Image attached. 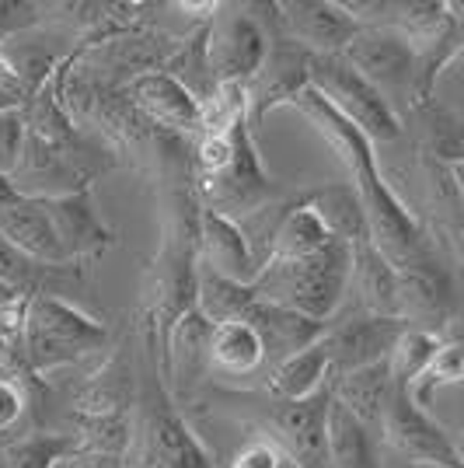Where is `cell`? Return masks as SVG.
Listing matches in <instances>:
<instances>
[{"label":"cell","instance_id":"18","mask_svg":"<svg viewBox=\"0 0 464 468\" xmlns=\"http://www.w3.org/2000/svg\"><path fill=\"white\" fill-rule=\"evenodd\" d=\"M136 360L130 356L126 346H112L105 356V364L91 371L70 399L74 416H88V420H105V416H130L136 402Z\"/></svg>","mask_w":464,"mask_h":468},{"label":"cell","instance_id":"31","mask_svg":"<svg viewBox=\"0 0 464 468\" xmlns=\"http://www.w3.org/2000/svg\"><path fill=\"white\" fill-rule=\"evenodd\" d=\"M74 458H84V451L70 430H36L0 451V468H59Z\"/></svg>","mask_w":464,"mask_h":468},{"label":"cell","instance_id":"22","mask_svg":"<svg viewBox=\"0 0 464 468\" xmlns=\"http://www.w3.org/2000/svg\"><path fill=\"white\" fill-rule=\"evenodd\" d=\"M0 238H4L7 245H15L18 252H25L28 259L53 262V266H63V262H67L46 199L21 196L18 203H11L7 210H0Z\"/></svg>","mask_w":464,"mask_h":468},{"label":"cell","instance_id":"8","mask_svg":"<svg viewBox=\"0 0 464 468\" xmlns=\"http://www.w3.org/2000/svg\"><path fill=\"white\" fill-rule=\"evenodd\" d=\"M343 57L391 101H419V57L406 32L391 25H364Z\"/></svg>","mask_w":464,"mask_h":468},{"label":"cell","instance_id":"2","mask_svg":"<svg viewBox=\"0 0 464 468\" xmlns=\"http://www.w3.org/2000/svg\"><path fill=\"white\" fill-rule=\"evenodd\" d=\"M136 402L130 416V448L122 454V468H220L185 423V416L172 399L161 371V343L154 332L140 329V356H136Z\"/></svg>","mask_w":464,"mask_h":468},{"label":"cell","instance_id":"39","mask_svg":"<svg viewBox=\"0 0 464 468\" xmlns=\"http://www.w3.org/2000/svg\"><path fill=\"white\" fill-rule=\"evenodd\" d=\"M283 462H287V451L276 448L269 437L255 433L220 468H283Z\"/></svg>","mask_w":464,"mask_h":468},{"label":"cell","instance_id":"7","mask_svg":"<svg viewBox=\"0 0 464 468\" xmlns=\"http://www.w3.org/2000/svg\"><path fill=\"white\" fill-rule=\"evenodd\" d=\"M308 74L311 88L322 91L332 109L353 122L370 144H391L402 137V119L391 109V101L346 57H311Z\"/></svg>","mask_w":464,"mask_h":468},{"label":"cell","instance_id":"29","mask_svg":"<svg viewBox=\"0 0 464 468\" xmlns=\"http://www.w3.org/2000/svg\"><path fill=\"white\" fill-rule=\"evenodd\" d=\"M332 388H335V402H343L353 416H360L367 427L381 433V420H385L391 391H395V378H391V364L387 360L374 364V367H364V371L335 378Z\"/></svg>","mask_w":464,"mask_h":468},{"label":"cell","instance_id":"30","mask_svg":"<svg viewBox=\"0 0 464 468\" xmlns=\"http://www.w3.org/2000/svg\"><path fill=\"white\" fill-rule=\"evenodd\" d=\"M335 238L332 231L322 224V217L311 210L308 203L301 199V193L293 196L290 210L283 214L279 228L272 234V245L266 262H290V259H308V255H318L325 245H332ZM262 262V266H266Z\"/></svg>","mask_w":464,"mask_h":468},{"label":"cell","instance_id":"37","mask_svg":"<svg viewBox=\"0 0 464 468\" xmlns=\"http://www.w3.org/2000/svg\"><path fill=\"white\" fill-rule=\"evenodd\" d=\"M46 7L42 4H25V0H0V49L7 46V42L21 39L25 32H32V28H39L46 15H42Z\"/></svg>","mask_w":464,"mask_h":468},{"label":"cell","instance_id":"19","mask_svg":"<svg viewBox=\"0 0 464 468\" xmlns=\"http://www.w3.org/2000/svg\"><path fill=\"white\" fill-rule=\"evenodd\" d=\"M46 203H49V217H53V228L59 234L67 262H91V259H101L116 245V231L101 220L91 189L46 199Z\"/></svg>","mask_w":464,"mask_h":468},{"label":"cell","instance_id":"17","mask_svg":"<svg viewBox=\"0 0 464 468\" xmlns=\"http://www.w3.org/2000/svg\"><path fill=\"white\" fill-rule=\"evenodd\" d=\"M11 182L21 196H36V199H59V196L88 193L95 178L88 176L80 165L57 151L49 140L28 133L25 151H21L18 168L11 172Z\"/></svg>","mask_w":464,"mask_h":468},{"label":"cell","instance_id":"15","mask_svg":"<svg viewBox=\"0 0 464 468\" xmlns=\"http://www.w3.org/2000/svg\"><path fill=\"white\" fill-rule=\"evenodd\" d=\"M276 25H279V21H276ZM308 63H311L308 49H301L297 42L287 39V36L276 28L269 59H266V67L258 70V78L248 84V122H252V126H258L272 109L290 105L293 98L308 88L311 84Z\"/></svg>","mask_w":464,"mask_h":468},{"label":"cell","instance_id":"28","mask_svg":"<svg viewBox=\"0 0 464 468\" xmlns=\"http://www.w3.org/2000/svg\"><path fill=\"white\" fill-rule=\"evenodd\" d=\"M329 462L332 468H385L377 430L332 399L329 410Z\"/></svg>","mask_w":464,"mask_h":468},{"label":"cell","instance_id":"11","mask_svg":"<svg viewBox=\"0 0 464 468\" xmlns=\"http://www.w3.org/2000/svg\"><path fill=\"white\" fill-rule=\"evenodd\" d=\"M412 329L406 318H387V314H370L360 308H349V312L335 314L329 322V329L322 335L325 350L332 360V381L343 378V374L364 371L387 360L398 339Z\"/></svg>","mask_w":464,"mask_h":468},{"label":"cell","instance_id":"36","mask_svg":"<svg viewBox=\"0 0 464 468\" xmlns=\"http://www.w3.org/2000/svg\"><path fill=\"white\" fill-rule=\"evenodd\" d=\"M28 406H32L28 385L11 378V374H0V441L4 444L18 441V427L25 423Z\"/></svg>","mask_w":464,"mask_h":468},{"label":"cell","instance_id":"27","mask_svg":"<svg viewBox=\"0 0 464 468\" xmlns=\"http://www.w3.org/2000/svg\"><path fill=\"white\" fill-rule=\"evenodd\" d=\"M161 70H168L199 105H210L216 91H220V80H216L210 63V21L193 25V32L178 39L174 53Z\"/></svg>","mask_w":464,"mask_h":468},{"label":"cell","instance_id":"42","mask_svg":"<svg viewBox=\"0 0 464 468\" xmlns=\"http://www.w3.org/2000/svg\"><path fill=\"white\" fill-rule=\"evenodd\" d=\"M11 301H21V293L15 291V287H7V283L0 280V308H4V304H11Z\"/></svg>","mask_w":464,"mask_h":468},{"label":"cell","instance_id":"3","mask_svg":"<svg viewBox=\"0 0 464 468\" xmlns=\"http://www.w3.org/2000/svg\"><path fill=\"white\" fill-rule=\"evenodd\" d=\"M193 182L199 203L231 220H245L287 196L258 154L248 119H237L224 130H206L193 140Z\"/></svg>","mask_w":464,"mask_h":468},{"label":"cell","instance_id":"21","mask_svg":"<svg viewBox=\"0 0 464 468\" xmlns=\"http://www.w3.org/2000/svg\"><path fill=\"white\" fill-rule=\"evenodd\" d=\"M349 293H353V308L370 314H387V318H402V304H398V270L370 238L353 245V280H349Z\"/></svg>","mask_w":464,"mask_h":468},{"label":"cell","instance_id":"24","mask_svg":"<svg viewBox=\"0 0 464 468\" xmlns=\"http://www.w3.org/2000/svg\"><path fill=\"white\" fill-rule=\"evenodd\" d=\"M210 374H220V378H255V374H262V385H266L269 353H266V343H262V335L252 322L234 318V322H224V325L213 329Z\"/></svg>","mask_w":464,"mask_h":468},{"label":"cell","instance_id":"40","mask_svg":"<svg viewBox=\"0 0 464 468\" xmlns=\"http://www.w3.org/2000/svg\"><path fill=\"white\" fill-rule=\"evenodd\" d=\"M440 339H444V343H454L458 350H464V314H454V318L447 322V329L440 332Z\"/></svg>","mask_w":464,"mask_h":468},{"label":"cell","instance_id":"16","mask_svg":"<svg viewBox=\"0 0 464 468\" xmlns=\"http://www.w3.org/2000/svg\"><path fill=\"white\" fill-rule=\"evenodd\" d=\"M122 95L130 98L140 116H147L154 126L178 133V137L195 140L203 133V105L195 101L168 70H151L133 84L122 88Z\"/></svg>","mask_w":464,"mask_h":468},{"label":"cell","instance_id":"4","mask_svg":"<svg viewBox=\"0 0 464 468\" xmlns=\"http://www.w3.org/2000/svg\"><path fill=\"white\" fill-rule=\"evenodd\" d=\"M349 280H353V245L335 238L332 245L308 259L266 262L252 287L258 301H269L276 308L329 325L346 301Z\"/></svg>","mask_w":464,"mask_h":468},{"label":"cell","instance_id":"1","mask_svg":"<svg viewBox=\"0 0 464 468\" xmlns=\"http://www.w3.org/2000/svg\"><path fill=\"white\" fill-rule=\"evenodd\" d=\"M290 109H297L301 116L308 119L311 126L325 137V144L339 154V161L346 165L349 182L356 186V193L364 199V210H367L370 241L395 262V270H402L412 259H419L429 249V238H426L423 224L408 214V207L385 182L381 168H377L374 144L353 122L339 116L325 101V95L314 91L311 84L293 98Z\"/></svg>","mask_w":464,"mask_h":468},{"label":"cell","instance_id":"32","mask_svg":"<svg viewBox=\"0 0 464 468\" xmlns=\"http://www.w3.org/2000/svg\"><path fill=\"white\" fill-rule=\"evenodd\" d=\"M258 297L252 283H234L224 276L210 273L199 266V297H195V308L210 318L213 325H224L234 322L252 308V301Z\"/></svg>","mask_w":464,"mask_h":468},{"label":"cell","instance_id":"33","mask_svg":"<svg viewBox=\"0 0 464 468\" xmlns=\"http://www.w3.org/2000/svg\"><path fill=\"white\" fill-rule=\"evenodd\" d=\"M440 346H444V339H440L437 332L408 329L406 335L398 339L395 353L387 356L391 378H395V388H412V381L433 364V356L440 353Z\"/></svg>","mask_w":464,"mask_h":468},{"label":"cell","instance_id":"23","mask_svg":"<svg viewBox=\"0 0 464 468\" xmlns=\"http://www.w3.org/2000/svg\"><path fill=\"white\" fill-rule=\"evenodd\" d=\"M245 322H252L258 335H262V343H266V353H269V371L279 364V360H287L293 353L308 350L314 346L322 335H325V322H314V318H304V314L297 312H287V308H276L269 301H258L255 297L252 308L241 314ZM269 378V374H266Z\"/></svg>","mask_w":464,"mask_h":468},{"label":"cell","instance_id":"20","mask_svg":"<svg viewBox=\"0 0 464 468\" xmlns=\"http://www.w3.org/2000/svg\"><path fill=\"white\" fill-rule=\"evenodd\" d=\"M199 266L234 283H255L258 276V262L241 224L206 207L199 217Z\"/></svg>","mask_w":464,"mask_h":468},{"label":"cell","instance_id":"26","mask_svg":"<svg viewBox=\"0 0 464 468\" xmlns=\"http://www.w3.org/2000/svg\"><path fill=\"white\" fill-rule=\"evenodd\" d=\"M325 385H332V360H329L325 343L318 339L308 350L279 360L269 371V378H266L262 391H269L272 399L301 402V399H311L314 391H322Z\"/></svg>","mask_w":464,"mask_h":468},{"label":"cell","instance_id":"6","mask_svg":"<svg viewBox=\"0 0 464 468\" xmlns=\"http://www.w3.org/2000/svg\"><path fill=\"white\" fill-rule=\"evenodd\" d=\"M224 399L237 402L245 420L276 448H283L301 468H332L329 462V410L335 388L325 385L311 399L287 402L269 391H224Z\"/></svg>","mask_w":464,"mask_h":468},{"label":"cell","instance_id":"5","mask_svg":"<svg viewBox=\"0 0 464 468\" xmlns=\"http://www.w3.org/2000/svg\"><path fill=\"white\" fill-rule=\"evenodd\" d=\"M109 339V325L88 314L70 297L39 293L25 304V360L36 378L74 367L91 353L105 350Z\"/></svg>","mask_w":464,"mask_h":468},{"label":"cell","instance_id":"12","mask_svg":"<svg viewBox=\"0 0 464 468\" xmlns=\"http://www.w3.org/2000/svg\"><path fill=\"white\" fill-rule=\"evenodd\" d=\"M276 21L279 32L311 57H343L364 28L343 0H283L276 4Z\"/></svg>","mask_w":464,"mask_h":468},{"label":"cell","instance_id":"9","mask_svg":"<svg viewBox=\"0 0 464 468\" xmlns=\"http://www.w3.org/2000/svg\"><path fill=\"white\" fill-rule=\"evenodd\" d=\"M269 49V28L258 15H252L248 4H237V7L220 4L216 18L210 21V63L220 84L248 88L266 67Z\"/></svg>","mask_w":464,"mask_h":468},{"label":"cell","instance_id":"34","mask_svg":"<svg viewBox=\"0 0 464 468\" xmlns=\"http://www.w3.org/2000/svg\"><path fill=\"white\" fill-rule=\"evenodd\" d=\"M25 304L28 297L0 308V374H11L25 385H39V378L28 371L25 360Z\"/></svg>","mask_w":464,"mask_h":468},{"label":"cell","instance_id":"25","mask_svg":"<svg viewBox=\"0 0 464 468\" xmlns=\"http://www.w3.org/2000/svg\"><path fill=\"white\" fill-rule=\"evenodd\" d=\"M301 199L308 203L314 214L322 217V224L332 231V238L339 241H364L370 238V224H367V210H364V199L356 193L353 182H322V186H311L301 193Z\"/></svg>","mask_w":464,"mask_h":468},{"label":"cell","instance_id":"41","mask_svg":"<svg viewBox=\"0 0 464 468\" xmlns=\"http://www.w3.org/2000/svg\"><path fill=\"white\" fill-rule=\"evenodd\" d=\"M21 199V193L15 189V182H11V176H4L0 172V210H7L11 203H18Z\"/></svg>","mask_w":464,"mask_h":468},{"label":"cell","instance_id":"10","mask_svg":"<svg viewBox=\"0 0 464 468\" xmlns=\"http://www.w3.org/2000/svg\"><path fill=\"white\" fill-rule=\"evenodd\" d=\"M381 441L387 451L406 458L408 465H433V468H464L458 444L423 406L412 402L408 388L391 391V402L381 420Z\"/></svg>","mask_w":464,"mask_h":468},{"label":"cell","instance_id":"13","mask_svg":"<svg viewBox=\"0 0 464 468\" xmlns=\"http://www.w3.org/2000/svg\"><path fill=\"white\" fill-rule=\"evenodd\" d=\"M398 304H402V318L412 329L437 332V335L458 314L454 312V276L433 245L398 270Z\"/></svg>","mask_w":464,"mask_h":468},{"label":"cell","instance_id":"35","mask_svg":"<svg viewBox=\"0 0 464 468\" xmlns=\"http://www.w3.org/2000/svg\"><path fill=\"white\" fill-rule=\"evenodd\" d=\"M458 381H464V350H458L454 343H444L440 353L433 356V364L412 381L408 395H412L416 406H423V410L429 412L437 391L447 388V385H458Z\"/></svg>","mask_w":464,"mask_h":468},{"label":"cell","instance_id":"43","mask_svg":"<svg viewBox=\"0 0 464 468\" xmlns=\"http://www.w3.org/2000/svg\"><path fill=\"white\" fill-rule=\"evenodd\" d=\"M454 161H458V165H464V140L458 144V147H454V151H450V157H447V165H454Z\"/></svg>","mask_w":464,"mask_h":468},{"label":"cell","instance_id":"14","mask_svg":"<svg viewBox=\"0 0 464 468\" xmlns=\"http://www.w3.org/2000/svg\"><path fill=\"white\" fill-rule=\"evenodd\" d=\"M213 325L206 314L193 308L185 318H178L168 343L161 346V371H164V385L172 391L178 406H185L193 399L195 385L210 374V343Z\"/></svg>","mask_w":464,"mask_h":468},{"label":"cell","instance_id":"38","mask_svg":"<svg viewBox=\"0 0 464 468\" xmlns=\"http://www.w3.org/2000/svg\"><path fill=\"white\" fill-rule=\"evenodd\" d=\"M25 140H28L25 112H21V109H4V112H0V172H4V176H11V172L18 168Z\"/></svg>","mask_w":464,"mask_h":468}]
</instances>
